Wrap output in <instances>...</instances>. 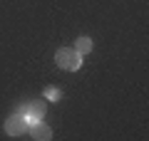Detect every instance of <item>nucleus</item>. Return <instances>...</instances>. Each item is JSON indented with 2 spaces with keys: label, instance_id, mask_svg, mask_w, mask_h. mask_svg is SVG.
<instances>
[{
  "label": "nucleus",
  "instance_id": "1",
  "mask_svg": "<svg viewBox=\"0 0 149 141\" xmlns=\"http://www.w3.org/2000/svg\"><path fill=\"white\" fill-rule=\"evenodd\" d=\"M55 64L60 69H67V72H77L82 67V55L74 47H60L55 52Z\"/></svg>",
  "mask_w": 149,
  "mask_h": 141
},
{
  "label": "nucleus",
  "instance_id": "2",
  "mask_svg": "<svg viewBox=\"0 0 149 141\" xmlns=\"http://www.w3.org/2000/svg\"><path fill=\"white\" fill-rule=\"evenodd\" d=\"M45 102L42 99H35V102H30V104H25V106H20L17 111H22L25 114V119H27V124H32V121H42L45 119Z\"/></svg>",
  "mask_w": 149,
  "mask_h": 141
},
{
  "label": "nucleus",
  "instance_id": "3",
  "mask_svg": "<svg viewBox=\"0 0 149 141\" xmlns=\"http://www.w3.org/2000/svg\"><path fill=\"white\" fill-rule=\"evenodd\" d=\"M25 129H27V119H25L22 111H15V114L8 116V121H5V134L8 136H20V134H25Z\"/></svg>",
  "mask_w": 149,
  "mask_h": 141
},
{
  "label": "nucleus",
  "instance_id": "4",
  "mask_svg": "<svg viewBox=\"0 0 149 141\" xmlns=\"http://www.w3.org/2000/svg\"><path fill=\"white\" fill-rule=\"evenodd\" d=\"M27 129H30V136L37 139V141H50L52 139V129L45 126L42 121H32V124H27Z\"/></svg>",
  "mask_w": 149,
  "mask_h": 141
},
{
  "label": "nucleus",
  "instance_id": "5",
  "mask_svg": "<svg viewBox=\"0 0 149 141\" xmlns=\"http://www.w3.org/2000/svg\"><path fill=\"white\" fill-rule=\"evenodd\" d=\"M74 50H77L82 57L90 55L92 52V40H90V37H77V40H74Z\"/></svg>",
  "mask_w": 149,
  "mask_h": 141
},
{
  "label": "nucleus",
  "instance_id": "6",
  "mask_svg": "<svg viewBox=\"0 0 149 141\" xmlns=\"http://www.w3.org/2000/svg\"><path fill=\"white\" fill-rule=\"evenodd\" d=\"M45 97H47L50 102H57V99H60V89H55V87H45Z\"/></svg>",
  "mask_w": 149,
  "mask_h": 141
}]
</instances>
